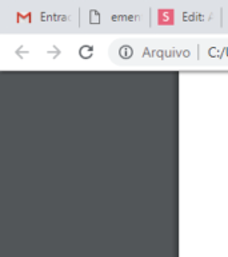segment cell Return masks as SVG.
<instances>
[{
  "label": "cell",
  "instance_id": "1",
  "mask_svg": "<svg viewBox=\"0 0 228 257\" xmlns=\"http://www.w3.org/2000/svg\"><path fill=\"white\" fill-rule=\"evenodd\" d=\"M175 22V14L172 10H159L158 12V23L160 26H171Z\"/></svg>",
  "mask_w": 228,
  "mask_h": 257
}]
</instances>
